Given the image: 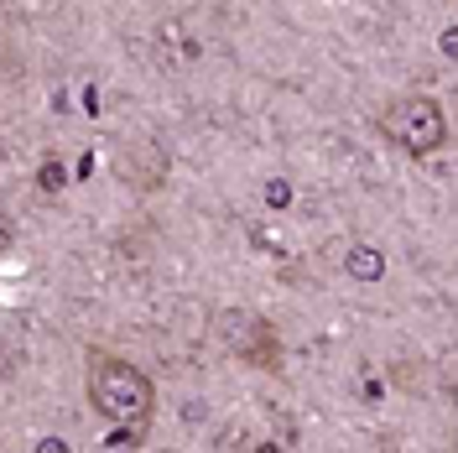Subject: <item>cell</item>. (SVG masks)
I'll return each mask as SVG.
<instances>
[{
  "label": "cell",
  "mask_w": 458,
  "mask_h": 453,
  "mask_svg": "<svg viewBox=\"0 0 458 453\" xmlns=\"http://www.w3.org/2000/svg\"><path fill=\"white\" fill-rule=\"evenodd\" d=\"M89 406L105 417V423H141L157 406V386L141 365L131 360H114V355H94L89 365Z\"/></svg>",
  "instance_id": "1"
},
{
  "label": "cell",
  "mask_w": 458,
  "mask_h": 453,
  "mask_svg": "<svg viewBox=\"0 0 458 453\" xmlns=\"http://www.w3.org/2000/svg\"><path fill=\"white\" fill-rule=\"evenodd\" d=\"M380 136L401 146L406 157H432L448 141V115L432 94H401L380 110Z\"/></svg>",
  "instance_id": "2"
},
{
  "label": "cell",
  "mask_w": 458,
  "mask_h": 453,
  "mask_svg": "<svg viewBox=\"0 0 458 453\" xmlns=\"http://www.w3.org/2000/svg\"><path fill=\"white\" fill-rule=\"evenodd\" d=\"M344 271H349L354 282H380V277H386V255L375 251V245H349Z\"/></svg>",
  "instance_id": "3"
},
{
  "label": "cell",
  "mask_w": 458,
  "mask_h": 453,
  "mask_svg": "<svg viewBox=\"0 0 458 453\" xmlns=\"http://www.w3.org/2000/svg\"><path fill=\"white\" fill-rule=\"evenodd\" d=\"M37 183H42L47 193H63V162H42V172H37Z\"/></svg>",
  "instance_id": "4"
},
{
  "label": "cell",
  "mask_w": 458,
  "mask_h": 453,
  "mask_svg": "<svg viewBox=\"0 0 458 453\" xmlns=\"http://www.w3.org/2000/svg\"><path fill=\"white\" fill-rule=\"evenodd\" d=\"M266 203H271V209H286V203H292V193H286L282 177H276V183H266Z\"/></svg>",
  "instance_id": "5"
},
{
  "label": "cell",
  "mask_w": 458,
  "mask_h": 453,
  "mask_svg": "<svg viewBox=\"0 0 458 453\" xmlns=\"http://www.w3.org/2000/svg\"><path fill=\"white\" fill-rule=\"evenodd\" d=\"M454 53H458V31L448 27V31H443V57H454Z\"/></svg>",
  "instance_id": "6"
}]
</instances>
